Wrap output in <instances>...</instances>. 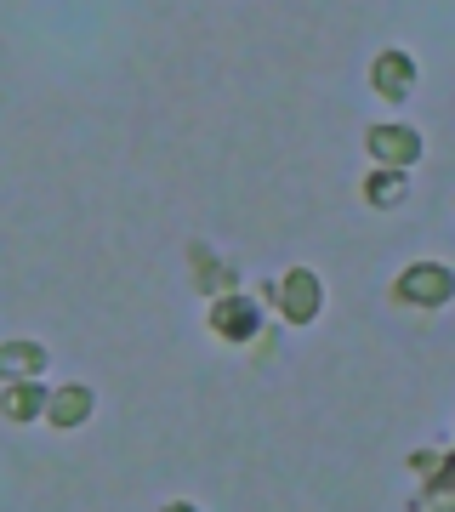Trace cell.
Returning <instances> with one entry per match:
<instances>
[{"instance_id":"6da1fadb","label":"cell","mask_w":455,"mask_h":512,"mask_svg":"<svg viewBox=\"0 0 455 512\" xmlns=\"http://www.w3.org/2000/svg\"><path fill=\"white\" fill-rule=\"evenodd\" d=\"M399 296L416 302V308H444V302L455 296V274L444 268V262H416V268L399 274Z\"/></svg>"},{"instance_id":"7a4b0ae2","label":"cell","mask_w":455,"mask_h":512,"mask_svg":"<svg viewBox=\"0 0 455 512\" xmlns=\"http://www.w3.org/2000/svg\"><path fill=\"white\" fill-rule=\"evenodd\" d=\"M319 308H325V285H319V274H308V268H291V274L279 279V313H285L291 325H308V319H319Z\"/></svg>"},{"instance_id":"3957f363","label":"cell","mask_w":455,"mask_h":512,"mask_svg":"<svg viewBox=\"0 0 455 512\" xmlns=\"http://www.w3.org/2000/svg\"><path fill=\"white\" fill-rule=\"evenodd\" d=\"M211 330H217L222 342H251L256 330H262V308H256L251 296L228 291L211 302Z\"/></svg>"},{"instance_id":"277c9868","label":"cell","mask_w":455,"mask_h":512,"mask_svg":"<svg viewBox=\"0 0 455 512\" xmlns=\"http://www.w3.org/2000/svg\"><path fill=\"white\" fill-rule=\"evenodd\" d=\"M364 148L382 160V171H404V165H416V160H421V137H416L410 126H370Z\"/></svg>"},{"instance_id":"5b68a950","label":"cell","mask_w":455,"mask_h":512,"mask_svg":"<svg viewBox=\"0 0 455 512\" xmlns=\"http://www.w3.org/2000/svg\"><path fill=\"white\" fill-rule=\"evenodd\" d=\"M370 86H376L387 103H399V97H410V86H416V63L404 52H382L370 63Z\"/></svg>"},{"instance_id":"8992f818","label":"cell","mask_w":455,"mask_h":512,"mask_svg":"<svg viewBox=\"0 0 455 512\" xmlns=\"http://www.w3.org/2000/svg\"><path fill=\"white\" fill-rule=\"evenodd\" d=\"M46 399H52V393H46V382H12L6 387V393H0V416L6 421H40L46 416Z\"/></svg>"},{"instance_id":"52a82bcc","label":"cell","mask_w":455,"mask_h":512,"mask_svg":"<svg viewBox=\"0 0 455 512\" xmlns=\"http://www.w3.org/2000/svg\"><path fill=\"white\" fill-rule=\"evenodd\" d=\"M86 416H91V387H80V382L57 387L52 399H46V421L52 427H80Z\"/></svg>"},{"instance_id":"ba28073f","label":"cell","mask_w":455,"mask_h":512,"mask_svg":"<svg viewBox=\"0 0 455 512\" xmlns=\"http://www.w3.org/2000/svg\"><path fill=\"white\" fill-rule=\"evenodd\" d=\"M40 370H46V348H35V342H6V348H0V376L35 382Z\"/></svg>"},{"instance_id":"9c48e42d","label":"cell","mask_w":455,"mask_h":512,"mask_svg":"<svg viewBox=\"0 0 455 512\" xmlns=\"http://www.w3.org/2000/svg\"><path fill=\"white\" fill-rule=\"evenodd\" d=\"M364 200L382 205V211H393V205L404 200V171H376V177L364 183Z\"/></svg>"},{"instance_id":"30bf717a","label":"cell","mask_w":455,"mask_h":512,"mask_svg":"<svg viewBox=\"0 0 455 512\" xmlns=\"http://www.w3.org/2000/svg\"><path fill=\"white\" fill-rule=\"evenodd\" d=\"M165 512H200V507H188V501H171V507H165Z\"/></svg>"}]
</instances>
